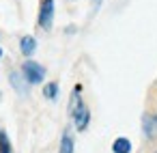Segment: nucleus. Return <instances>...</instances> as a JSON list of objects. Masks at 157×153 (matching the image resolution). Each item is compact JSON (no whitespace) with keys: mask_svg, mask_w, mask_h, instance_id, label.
<instances>
[{"mask_svg":"<svg viewBox=\"0 0 157 153\" xmlns=\"http://www.w3.org/2000/svg\"><path fill=\"white\" fill-rule=\"evenodd\" d=\"M69 114H71V119H73L78 131H84V129L88 127V123H90V110H88V106L82 101V86H80V84L73 86V93H71V97H69Z\"/></svg>","mask_w":157,"mask_h":153,"instance_id":"f257e3e1","label":"nucleus"},{"mask_svg":"<svg viewBox=\"0 0 157 153\" xmlns=\"http://www.w3.org/2000/svg\"><path fill=\"white\" fill-rule=\"evenodd\" d=\"M22 76L26 78L28 84H39V82H43V78H45V67L39 65L37 61H26V63L22 65Z\"/></svg>","mask_w":157,"mask_h":153,"instance_id":"f03ea898","label":"nucleus"},{"mask_svg":"<svg viewBox=\"0 0 157 153\" xmlns=\"http://www.w3.org/2000/svg\"><path fill=\"white\" fill-rule=\"evenodd\" d=\"M54 22V0H41L39 7V26L43 30H50Z\"/></svg>","mask_w":157,"mask_h":153,"instance_id":"7ed1b4c3","label":"nucleus"},{"mask_svg":"<svg viewBox=\"0 0 157 153\" xmlns=\"http://www.w3.org/2000/svg\"><path fill=\"white\" fill-rule=\"evenodd\" d=\"M142 131H144L146 138H153L157 134V116L153 112H144V116H142Z\"/></svg>","mask_w":157,"mask_h":153,"instance_id":"20e7f679","label":"nucleus"},{"mask_svg":"<svg viewBox=\"0 0 157 153\" xmlns=\"http://www.w3.org/2000/svg\"><path fill=\"white\" fill-rule=\"evenodd\" d=\"M20 50H22L24 56H33V52L37 50V39L30 37V35L22 37V39H20Z\"/></svg>","mask_w":157,"mask_h":153,"instance_id":"39448f33","label":"nucleus"},{"mask_svg":"<svg viewBox=\"0 0 157 153\" xmlns=\"http://www.w3.org/2000/svg\"><path fill=\"white\" fill-rule=\"evenodd\" d=\"M9 80H11V84H13V88L17 91V93H26V88H28V82H26V78L20 73V71H11V76H9Z\"/></svg>","mask_w":157,"mask_h":153,"instance_id":"423d86ee","label":"nucleus"},{"mask_svg":"<svg viewBox=\"0 0 157 153\" xmlns=\"http://www.w3.org/2000/svg\"><path fill=\"white\" fill-rule=\"evenodd\" d=\"M73 151H75V140H73L71 131L67 129V131L63 134V138H60V149H58V153H73Z\"/></svg>","mask_w":157,"mask_h":153,"instance_id":"0eeeda50","label":"nucleus"},{"mask_svg":"<svg viewBox=\"0 0 157 153\" xmlns=\"http://www.w3.org/2000/svg\"><path fill=\"white\" fill-rule=\"evenodd\" d=\"M112 151L114 153H131V142H129V138H116L114 142H112Z\"/></svg>","mask_w":157,"mask_h":153,"instance_id":"6e6552de","label":"nucleus"},{"mask_svg":"<svg viewBox=\"0 0 157 153\" xmlns=\"http://www.w3.org/2000/svg\"><path fill=\"white\" fill-rule=\"evenodd\" d=\"M0 153H13L11 140H9V136H7L5 129H0Z\"/></svg>","mask_w":157,"mask_h":153,"instance_id":"1a4fd4ad","label":"nucleus"},{"mask_svg":"<svg viewBox=\"0 0 157 153\" xmlns=\"http://www.w3.org/2000/svg\"><path fill=\"white\" fill-rule=\"evenodd\" d=\"M43 95H45L48 99H56V95H58V84H56V82H48L45 88H43Z\"/></svg>","mask_w":157,"mask_h":153,"instance_id":"9d476101","label":"nucleus"},{"mask_svg":"<svg viewBox=\"0 0 157 153\" xmlns=\"http://www.w3.org/2000/svg\"><path fill=\"white\" fill-rule=\"evenodd\" d=\"M93 2H95V5H99V2H101V0H93Z\"/></svg>","mask_w":157,"mask_h":153,"instance_id":"9b49d317","label":"nucleus"},{"mask_svg":"<svg viewBox=\"0 0 157 153\" xmlns=\"http://www.w3.org/2000/svg\"><path fill=\"white\" fill-rule=\"evenodd\" d=\"M0 58H2V48H0Z\"/></svg>","mask_w":157,"mask_h":153,"instance_id":"f8f14e48","label":"nucleus"},{"mask_svg":"<svg viewBox=\"0 0 157 153\" xmlns=\"http://www.w3.org/2000/svg\"><path fill=\"white\" fill-rule=\"evenodd\" d=\"M155 153H157V151H155Z\"/></svg>","mask_w":157,"mask_h":153,"instance_id":"ddd939ff","label":"nucleus"}]
</instances>
